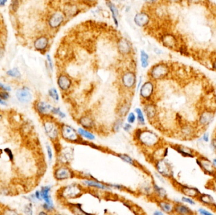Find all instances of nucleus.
Instances as JSON below:
<instances>
[{
  "mask_svg": "<svg viewBox=\"0 0 216 215\" xmlns=\"http://www.w3.org/2000/svg\"><path fill=\"white\" fill-rule=\"evenodd\" d=\"M135 137L140 145L150 149L158 146L160 141L156 133L146 129H138L135 133Z\"/></svg>",
  "mask_w": 216,
  "mask_h": 215,
  "instance_id": "f257e3e1",
  "label": "nucleus"
},
{
  "mask_svg": "<svg viewBox=\"0 0 216 215\" xmlns=\"http://www.w3.org/2000/svg\"><path fill=\"white\" fill-rule=\"evenodd\" d=\"M60 135L63 140L70 143H78L81 140V137L77 130L69 124H61L60 125Z\"/></svg>",
  "mask_w": 216,
  "mask_h": 215,
  "instance_id": "f03ea898",
  "label": "nucleus"
},
{
  "mask_svg": "<svg viewBox=\"0 0 216 215\" xmlns=\"http://www.w3.org/2000/svg\"><path fill=\"white\" fill-rule=\"evenodd\" d=\"M44 129L49 139L56 141L60 135V125L53 119H46L43 123Z\"/></svg>",
  "mask_w": 216,
  "mask_h": 215,
  "instance_id": "7ed1b4c3",
  "label": "nucleus"
},
{
  "mask_svg": "<svg viewBox=\"0 0 216 215\" xmlns=\"http://www.w3.org/2000/svg\"><path fill=\"white\" fill-rule=\"evenodd\" d=\"M169 67L166 63L161 62L152 67L149 76L152 80H160L166 78L169 74Z\"/></svg>",
  "mask_w": 216,
  "mask_h": 215,
  "instance_id": "20e7f679",
  "label": "nucleus"
},
{
  "mask_svg": "<svg viewBox=\"0 0 216 215\" xmlns=\"http://www.w3.org/2000/svg\"><path fill=\"white\" fill-rule=\"evenodd\" d=\"M196 163L198 167L206 175L214 176L216 173V169L214 167L211 160L206 157L198 155L196 159Z\"/></svg>",
  "mask_w": 216,
  "mask_h": 215,
  "instance_id": "39448f33",
  "label": "nucleus"
},
{
  "mask_svg": "<svg viewBox=\"0 0 216 215\" xmlns=\"http://www.w3.org/2000/svg\"><path fill=\"white\" fill-rule=\"evenodd\" d=\"M82 193V187L77 184H70L65 186L61 191V196L64 199L78 197Z\"/></svg>",
  "mask_w": 216,
  "mask_h": 215,
  "instance_id": "423d86ee",
  "label": "nucleus"
},
{
  "mask_svg": "<svg viewBox=\"0 0 216 215\" xmlns=\"http://www.w3.org/2000/svg\"><path fill=\"white\" fill-rule=\"evenodd\" d=\"M73 172L66 165H61L58 167L54 171L55 178L58 181L68 180L74 177Z\"/></svg>",
  "mask_w": 216,
  "mask_h": 215,
  "instance_id": "0eeeda50",
  "label": "nucleus"
},
{
  "mask_svg": "<svg viewBox=\"0 0 216 215\" xmlns=\"http://www.w3.org/2000/svg\"><path fill=\"white\" fill-rule=\"evenodd\" d=\"M154 84L152 81L145 82L140 88V96L142 100H144L148 102L154 95Z\"/></svg>",
  "mask_w": 216,
  "mask_h": 215,
  "instance_id": "6e6552de",
  "label": "nucleus"
},
{
  "mask_svg": "<svg viewBox=\"0 0 216 215\" xmlns=\"http://www.w3.org/2000/svg\"><path fill=\"white\" fill-rule=\"evenodd\" d=\"M156 167L158 173L161 174V175L166 177H169L171 175L172 169L171 165L166 159L162 158L158 160Z\"/></svg>",
  "mask_w": 216,
  "mask_h": 215,
  "instance_id": "1a4fd4ad",
  "label": "nucleus"
},
{
  "mask_svg": "<svg viewBox=\"0 0 216 215\" xmlns=\"http://www.w3.org/2000/svg\"><path fill=\"white\" fill-rule=\"evenodd\" d=\"M136 74L133 71H126L122 76V85L127 89H131V88L134 87L136 83Z\"/></svg>",
  "mask_w": 216,
  "mask_h": 215,
  "instance_id": "9d476101",
  "label": "nucleus"
},
{
  "mask_svg": "<svg viewBox=\"0 0 216 215\" xmlns=\"http://www.w3.org/2000/svg\"><path fill=\"white\" fill-rule=\"evenodd\" d=\"M214 118V112L212 110L207 109L203 111L199 116L198 122L202 127H206L210 125Z\"/></svg>",
  "mask_w": 216,
  "mask_h": 215,
  "instance_id": "9b49d317",
  "label": "nucleus"
},
{
  "mask_svg": "<svg viewBox=\"0 0 216 215\" xmlns=\"http://www.w3.org/2000/svg\"><path fill=\"white\" fill-rule=\"evenodd\" d=\"M58 85L59 89L63 92L68 91L72 86V80L68 75L65 74H61L57 80Z\"/></svg>",
  "mask_w": 216,
  "mask_h": 215,
  "instance_id": "f8f14e48",
  "label": "nucleus"
},
{
  "mask_svg": "<svg viewBox=\"0 0 216 215\" xmlns=\"http://www.w3.org/2000/svg\"><path fill=\"white\" fill-rule=\"evenodd\" d=\"M180 192L185 196L192 197L195 199H197L198 196L201 193L198 188L190 187L186 185H180Z\"/></svg>",
  "mask_w": 216,
  "mask_h": 215,
  "instance_id": "ddd939ff",
  "label": "nucleus"
},
{
  "mask_svg": "<svg viewBox=\"0 0 216 215\" xmlns=\"http://www.w3.org/2000/svg\"><path fill=\"white\" fill-rule=\"evenodd\" d=\"M197 199L202 204L204 205L208 208H210L213 210H216V203L214 197L211 195L206 193H200Z\"/></svg>",
  "mask_w": 216,
  "mask_h": 215,
  "instance_id": "4468645a",
  "label": "nucleus"
},
{
  "mask_svg": "<svg viewBox=\"0 0 216 215\" xmlns=\"http://www.w3.org/2000/svg\"><path fill=\"white\" fill-rule=\"evenodd\" d=\"M64 22V16L60 12H56L50 17L48 23L51 28L56 29Z\"/></svg>",
  "mask_w": 216,
  "mask_h": 215,
  "instance_id": "2eb2a0df",
  "label": "nucleus"
},
{
  "mask_svg": "<svg viewBox=\"0 0 216 215\" xmlns=\"http://www.w3.org/2000/svg\"><path fill=\"white\" fill-rule=\"evenodd\" d=\"M174 148L177 153H179L181 155L185 157L194 158L196 156H197V155L196 154V151L194 150V149H192L187 146H185L183 145H175L174 146Z\"/></svg>",
  "mask_w": 216,
  "mask_h": 215,
  "instance_id": "dca6fc26",
  "label": "nucleus"
},
{
  "mask_svg": "<svg viewBox=\"0 0 216 215\" xmlns=\"http://www.w3.org/2000/svg\"><path fill=\"white\" fill-rule=\"evenodd\" d=\"M52 106L44 102V101H39L35 104V109L38 113L43 116H47L49 113H51Z\"/></svg>",
  "mask_w": 216,
  "mask_h": 215,
  "instance_id": "f3484780",
  "label": "nucleus"
},
{
  "mask_svg": "<svg viewBox=\"0 0 216 215\" xmlns=\"http://www.w3.org/2000/svg\"><path fill=\"white\" fill-rule=\"evenodd\" d=\"M150 20L149 15L145 12H140L135 16L134 22L139 27H145L149 24Z\"/></svg>",
  "mask_w": 216,
  "mask_h": 215,
  "instance_id": "a211bd4d",
  "label": "nucleus"
},
{
  "mask_svg": "<svg viewBox=\"0 0 216 215\" xmlns=\"http://www.w3.org/2000/svg\"><path fill=\"white\" fill-rule=\"evenodd\" d=\"M16 96L20 102L22 103H28L32 100V96L28 88H23L18 90L16 93Z\"/></svg>",
  "mask_w": 216,
  "mask_h": 215,
  "instance_id": "6ab92c4d",
  "label": "nucleus"
},
{
  "mask_svg": "<svg viewBox=\"0 0 216 215\" xmlns=\"http://www.w3.org/2000/svg\"><path fill=\"white\" fill-rule=\"evenodd\" d=\"M118 50L123 55L128 54L132 51L131 44L126 39L122 38L118 42Z\"/></svg>",
  "mask_w": 216,
  "mask_h": 215,
  "instance_id": "aec40b11",
  "label": "nucleus"
},
{
  "mask_svg": "<svg viewBox=\"0 0 216 215\" xmlns=\"http://www.w3.org/2000/svg\"><path fill=\"white\" fill-rule=\"evenodd\" d=\"M174 213L181 215H189L195 214V213L188 206L180 203L174 204Z\"/></svg>",
  "mask_w": 216,
  "mask_h": 215,
  "instance_id": "412c9836",
  "label": "nucleus"
},
{
  "mask_svg": "<svg viewBox=\"0 0 216 215\" xmlns=\"http://www.w3.org/2000/svg\"><path fill=\"white\" fill-rule=\"evenodd\" d=\"M82 182L87 187H94L98 189H101V190H108V189H110L109 185L108 186L107 185H105L104 184H103L100 182H98L97 181L92 180V179H84L82 181Z\"/></svg>",
  "mask_w": 216,
  "mask_h": 215,
  "instance_id": "4be33fe9",
  "label": "nucleus"
},
{
  "mask_svg": "<svg viewBox=\"0 0 216 215\" xmlns=\"http://www.w3.org/2000/svg\"><path fill=\"white\" fill-rule=\"evenodd\" d=\"M158 205L162 212L168 214L174 213V204L171 202L165 200V199H161L159 201Z\"/></svg>",
  "mask_w": 216,
  "mask_h": 215,
  "instance_id": "5701e85b",
  "label": "nucleus"
},
{
  "mask_svg": "<svg viewBox=\"0 0 216 215\" xmlns=\"http://www.w3.org/2000/svg\"><path fill=\"white\" fill-rule=\"evenodd\" d=\"M51 189V187L49 186V185L44 186L41 188V194L42 199H43L45 203H46L50 206H54L53 200H52L51 197V195H50Z\"/></svg>",
  "mask_w": 216,
  "mask_h": 215,
  "instance_id": "b1692460",
  "label": "nucleus"
},
{
  "mask_svg": "<svg viewBox=\"0 0 216 215\" xmlns=\"http://www.w3.org/2000/svg\"><path fill=\"white\" fill-rule=\"evenodd\" d=\"M162 42L166 47H169V48H173L174 47H176V39L175 37L171 34H166L163 36H162L161 38Z\"/></svg>",
  "mask_w": 216,
  "mask_h": 215,
  "instance_id": "393cba45",
  "label": "nucleus"
},
{
  "mask_svg": "<svg viewBox=\"0 0 216 215\" xmlns=\"http://www.w3.org/2000/svg\"><path fill=\"white\" fill-rule=\"evenodd\" d=\"M48 39L45 36H41L34 42V47L38 50H43L48 46Z\"/></svg>",
  "mask_w": 216,
  "mask_h": 215,
  "instance_id": "a878e982",
  "label": "nucleus"
},
{
  "mask_svg": "<svg viewBox=\"0 0 216 215\" xmlns=\"http://www.w3.org/2000/svg\"><path fill=\"white\" fill-rule=\"evenodd\" d=\"M144 111L148 119L150 120L153 119L156 115V108L153 104L147 103L144 106Z\"/></svg>",
  "mask_w": 216,
  "mask_h": 215,
  "instance_id": "bb28decb",
  "label": "nucleus"
},
{
  "mask_svg": "<svg viewBox=\"0 0 216 215\" xmlns=\"http://www.w3.org/2000/svg\"><path fill=\"white\" fill-rule=\"evenodd\" d=\"M79 123L82 125V127L87 129H90L93 128L94 126V121L91 117L89 116H84L79 119Z\"/></svg>",
  "mask_w": 216,
  "mask_h": 215,
  "instance_id": "cd10ccee",
  "label": "nucleus"
},
{
  "mask_svg": "<svg viewBox=\"0 0 216 215\" xmlns=\"http://www.w3.org/2000/svg\"><path fill=\"white\" fill-rule=\"evenodd\" d=\"M77 131L80 136V137L85 138L86 140L89 141H93L96 139L95 135L91 133L90 131H88L87 129H85L84 128H79L77 129Z\"/></svg>",
  "mask_w": 216,
  "mask_h": 215,
  "instance_id": "c85d7f7f",
  "label": "nucleus"
},
{
  "mask_svg": "<svg viewBox=\"0 0 216 215\" xmlns=\"http://www.w3.org/2000/svg\"><path fill=\"white\" fill-rule=\"evenodd\" d=\"M106 4L111 10V12L112 14V19L114 20V23H115L116 26L118 27V21L117 19V17L118 15V11L117 10V8H116V6H114V5L111 2H110L109 0V1H107Z\"/></svg>",
  "mask_w": 216,
  "mask_h": 215,
  "instance_id": "c756f323",
  "label": "nucleus"
},
{
  "mask_svg": "<svg viewBox=\"0 0 216 215\" xmlns=\"http://www.w3.org/2000/svg\"><path fill=\"white\" fill-rule=\"evenodd\" d=\"M135 112L136 113L137 120L138 121V123L141 125H145V116H144V113L143 110L141 108L137 107L135 109Z\"/></svg>",
  "mask_w": 216,
  "mask_h": 215,
  "instance_id": "7c9ffc66",
  "label": "nucleus"
},
{
  "mask_svg": "<svg viewBox=\"0 0 216 215\" xmlns=\"http://www.w3.org/2000/svg\"><path fill=\"white\" fill-rule=\"evenodd\" d=\"M153 189L154 192L156 193V194L161 199H164L167 196V193L165 189L160 186H159L158 185H157L156 184L154 183L153 184Z\"/></svg>",
  "mask_w": 216,
  "mask_h": 215,
  "instance_id": "2f4dec72",
  "label": "nucleus"
},
{
  "mask_svg": "<svg viewBox=\"0 0 216 215\" xmlns=\"http://www.w3.org/2000/svg\"><path fill=\"white\" fill-rule=\"evenodd\" d=\"M182 134L186 137H190L194 135L195 129L190 125H186L183 126L181 129Z\"/></svg>",
  "mask_w": 216,
  "mask_h": 215,
  "instance_id": "473e14b6",
  "label": "nucleus"
},
{
  "mask_svg": "<svg viewBox=\"0 0 216 215\" xmlns=\"http://www.w3.org/2000/svg\"><path fill=\"white\" fill-rule=\"evenodd\" d=\"M141 65L143 68H146L149 66V55L144 51L141 50Z\"/></svg>",
  "mask_w": 216,
  "mask_h": 215,
  "instance_id": "72a5a7b5",
  "label": "nucleus"
},
{
  "mask_svg": "<svg viewBox=\"0 0 216 215\" xmlns=\"http://www.w3.org/2000/svg\"><path fill=\"white\" fill-rule=\"evenodd\" d=\"M119 157V158H120L123 161H124V162L130 164L131 165H135V161L133 160V159L130 157L129 155H126V154H119L118 155Z\"/></svg>",
  "mask_w": 216,
  "mask_h": 215,
  "instance_id": "f704fd0d",
  "label": "nucleus"
},
{
  "mask_svg": "<svg viewBox=\"0 0 216 215\" xmlns=\"http://www.w3.org/2000/svg\"><path fill=\"white\" fill-rule=\"evenodd\" d=\"M48 94L49 97L51 98L53 100L56 101V102H58L59 100V96L58 94V92L57 90L55 88H52L48 91Z\"/></svg>",
  "mask_w": 216,
  "mask_h": 215,
  "instance_id": "c9c22d12",
  "label": "nucleus"
},
{
  "mask_svg": "<svg viewBox=\"0 0 216 215\" xmlns=\"http://www.w3.org/2000/svg\"><path fill=\"white\" fill-rule=\"evenodd\" d=\"M51 113L54 115L58 116L61 119H64L66 117V113L61 110L60 108L59 107H53L52 109Z\"/></svg>",
  "mask_w": 216,
  "mask_h": 215,
  "instance_id": "e433bc0d",
  "label": "nucleus"
},
{
  "mask_svg": "<svg viewBox=\"0 0 216 215\" xmlns=\"http://www.w3.org/2000/svg\"><path fill=\"white\" fill-rule=\"evenodd\" d=\"M126 121L127 122H128L131 124H134L135 122V121H137V116H136V113L133 112H130L128 113V115H127V118H126Z\"/></svg>",
  "mask_w": 216,
  "mask_h": 215,
  "instance_id": "4c0bfd02",
  "label": "nucleus"
},
{
  "mask_svg": "<svg viewBox=\"0 0 216 215\" xmlns=\"http://www.w3.org/2000/svg\"><path fill=\"white\" fill-rule=\"evenodd\" d=\"M7 74L8 75L10 76V77L15 78H20V73L17 68H14L8 71Z\"/></svg>",
  "mask_w": 216,
  "mask_h": 215,
  "instance_id": "58836bf2",
  "label": "nucleus"
},
{
  "mask_svg": "<svg viewBox=\"0 0 216 215\" xmlns=\"http://www.w3.org/2000/svg\"><path fill=\"white\" fill-rule=\"evenodd\" d=\"M181 201L185 203L189 204L190 205L194 206L196 204V202L195 201V199H193L192 197H190L188 196H183L181 197Z\"/></svg>",
  "mask_w": 216,
  "mask_h": 215,
  "instance_id": "ea45409f",
  "label": "nucleus"
},
{
  "mask_svg": "<svg viewBox=\"0 0 216 215\" xmlns=\"http://www.w3.org/2000/svg\"><path fill=\"white\" fill-rule=\"evenodd\" d=\"M123 122L121 119L117 120L113 125V130L116 132L119 131L123 126Z\"/></svg>",
  "mask_w": 216,
  "mask_h": 215,
  "instance_id": "a19ab883",
  "label": "nucleus"
},
{
  "mask_svg": "<svg viewBox=\"0 0 216 215\" xmlns=\"http://www.w3.org/2000/svg\"><path fill=\"white\" fill-rule=\"evenodd\" d=\"M46 149H47V157H48V159L49 161H51L53 160V151L51 149V147L49 145H47L46 146Z\"/></svg>",
  "mask_w": 216,
  "mask_h": 215,
  "instance_id": "79ce46f5",
  "label": "nucleus"
},
{
  "mask_svg": "<svg viewBox=\"0 0 216 215\" xmlns=\"http://www.w3.org/2000/svg\"><path fill=\"white\" fill-rule=\"evenodd\" d=\"M198 213L202 215H212V212H210L208 210L202 208H200L198 209Z\"/></svg>",
  "mask_w": 216,
  "mask_h": 215,
  "instance_id": "37998d69",
  "label": "nucleus"
},
{
  "mask_svg": "<svg viewBox=\"0 0 216 215\" xmlns=\"http://www.w3.org/2000/svg\"><path fill=\"white\" fill-rule=\"evenodd\" d=\"M132 128V125L131 124L128 123V122H127V123H125L123 124V129L124 131L126 132H129Z\"/></svg>",
  "mask_w": 216,
  "mask_h": 215,
  "instance_id": "c03bdc74",
  "label": "nucleus"
},
{
  "mask_svg": "<svg viewBox=\"0 0 216 215\" xmlns=\"http://www.w3.org/2000/svg\"><path fill=\"white\" fill-rule=\"evenodd\" d=\"M4 151H5V152L6 154H8V157H9V158H10V160L11 161H12L13 160H14V155H13L12 151H11L10 149H9V148H5V149H4Z\"/></svg>",
  "mask_w": 216,
  "mask_h": 215,
  "instance_id": "a18cd8bd",
  "label": "nucleus"
},
{
  "mask_svg": "<svg viewBox=\"0 0 216 215\" xmlns=\"http://www.w3.org/2000/svg\"><path fill=\"white\" fill-rule=\"evenodd\" d=\"M202 140L204 141V142L208 143L209 141L210 140V137H209V134L208 133H205L203 134L202 135Z\"/></svg>",
  "mask_w": 216,
  "mask_h": 215,
  "instance_id": "49530a36",
  "label": "nucleus"
},
{
  "mask_svg": "<svg viewBox=\"0 0 216 215\" xmlns=\"http://www.w3.org/2000/svg\"><path fill=\"white\" fill-rule=\"evenodd\" d=\"M20 0H14V2H13V3H12V8L14 11L16 10L18 8V6L20 5Z\"/></svg>",
  "mask_w": 216,
  "mask_h": 215,
  "instance_id": "de8ad7c7",
  "label": "nucleus"
},
{
  "mask_svg": "<svg viewBox=\"0 0 216 215\" xmlns=\"http://www.w3.org/2000/svg\"><path fill=\"white\" fill-rule=\"evenodd\" d=\"M0 98L3 100H6L9 98V95L6 92H0Z\"/></svg>",
  "mask_w": 216,
  "mask_h": 215,
  "instance_id": "09e8293b",
  "label": "nucleus"
},
{
  "mask_svg": "<svg viewBox=\"0 0 216 215\" xmlns=\"http://www.w3.org/2000/svg\"><path fill=\"white\" fill-rule=\"evenodd\" d=\"M0 88H2V90H3L4 91H11V88L10 86H6L4 84L0 82Z\"/></svg>",
  "mask_w": 216,
  "mask_h": 215,
  "instance_id": "8fccbe9b",
  "label": "nucleus"
},
{
  "mask_svg": "<svg viewBox=\"0 0 216 215\" xmlns=\"http://www.w3.org/2000/svg\"><path fill=\"white\" fill-rule=\"evenodd\" d=\"M211 146L213 150L215 151L216 153V137L212 138V140H211Z\"/></svg>",
  "mask_w": 216,
  "mask_h": 215,
  "instance_id": "3c124183",
  "label": "nucleus"
},
{
  "mask_svg": "<svg viewBox=\"0 0 216 215\" xmlns=\"http://www.w3.org/2000/svg\"><path fill=\"white\" fill-rule=\"evenodd\" d=\"M142 77H141L139 78V81H138V83L137 88H136V92H138V91L140 90V88H141V87L142 86Z\"/></svg>",
  "mask_w": 216,
  "mask_h": 215,
  "instance_id": "603ef678",
  "label": "nucleus"
},
{
  "mask_svg": "<svg viewBox=\"0 0 216 215\" xmlns=\"http://www.w3.org/2000/svg\"><path fill=\"white\" fill-rule=\"evenodd\" d=\"M25 213L32 214V207H31V206H27L26 207H25Z\"/></svg>",
  "mask_w": 216,
  "mask_h": 215,
  "instance_id": "864d4df0",
  "label": "nucleus"
},
{
  "mask_svg": "<svg viewBox=\"0 0 216 215\" xmlns=\"http://www.w3.org/2000/svg\"><path fill=\"white\" fill-rule=\"evenodd\" d=\"M47 61H48V62H49V68L51 69V70H53V62H52V60L51 59L49 55H47Z\"/></svg>",
  "mask_w": 216,
  "mask_h": 215,
  "instance_id": "5fc2aeb1",
  "label": "nucleus"
},
{
  "mask_svg": "<svg viewBox=\"0 0 216 215\" xmlns=\"http://www.w3.org/2000/svg\"><path fill=\"white\" fill-rule=\"evenodd\" d=\"M35 197H36V199H37L38 200H42V197H41V191H37L35 193Z\"/></svg>",
  "mask_w": 216,
  "mask_h": 215,
  "instance_id": "6e6d98bb",
  "label": "nucleus"
},
{
  "mask_svg": "<svg viewBox=\"0 0 216 215\" xmlns=\"http://www.w3.org/2000/svg\"><path fill=\"white\" fill-rule=\"evenodd\" d=\"M109 186L116 188V189H118V190H121V189H122V188H123V187L121 185H118V184H111V185H109Z\"/></svg>",
  "mask_w": 216,
  "mask_h": 215,
  "instance_id": "4d7b16f0",
  "label": "nucleus"
},
{
  "mask_svg": "<svg viewBox=\"0 0 216 215\" xmlns=\"http://www.w3.org/2000/svg\"><path fill=\"white\" fill-rule=\"evenodd\" d=\"M154 215H163L164 214V212H162V211H156L154 213H153Z\"/></svg>",
  "mask_w": 216,
  "mask_h": 215,
  "instance_id": "13d9d810",
  "label": "nucleus"
},
{
  "mask_svg": "<svg viewBox=\"0 0 216 215\" xmlns=\"http://www.w3.org/2000/svg\"><path fill=\"white\" fill-rule=\"evenodd\" d=\"M7 2V0H0V6H3Z\"/></svg>",
  "mask_w": 216,
  "mask_h": 215,
  "instance_id": "bf43d9fd",
  "label": "nucleus"
},
{
  "mask_svg": "<svg viewBox=\"0 0 216 215\" xmlns=\"http://www.w3.org/2000/svg\"><path fill=\"white\" fill-rule=\"evenodd\" d=\"M0 104L5 106V105H6V103L5 102V101L3 99H2V98H0Z\"/></svg>",
  "mask_w": 216,
  "mask_h": 215,
  "instance_id": "052dcab7",
  "label": "nucleus"
},
{
  "mask_svg": "<svg viewBox=\"0 0 216 215\" xmlns=\"http://www.w3.org/2000/svg\"><path fill=\"white\" fill-rule=\"evenodd\" d=\"M168 1L169 2H171V3H178V2H181L182 0H168Z\"/></svg>",
  "mask_w": 216,
  "mask_h": 215,
  "instance_id": "680f3d73",
  "label": "nucleus"
},
{
  "mask_svg": "<svg viewBox=\"0 0 216 215\" xmlns=\"http://www.w3.org/2000/svg\"><path fill=\"white\" fill-rule=\"evenodd\" d=\"M212 68H213V69L215 70V71H216V59L214 61V62H213V64H212Z\"/></svg>",
  "mask_w": 216,
  "mask_h": 215,
  "instance_id": "e2e57ef3",
  "label": "nucleus"
},
{
  "mask_svg": "<svg viewBox=\"0 0 216 215\" xmlns=\"http://www.w3.org/2000/svg\"><path fill=\"white\" fill-rule=\"evenodd\" d=\"M212 163H213V165H214V167L215 168V169H216V158H214L213 160H212Z\"/></svg>",
  "mask_w": 216,
  "mask_h": 215,
  "instance_id": "0e129e2a",
  "label": "nucleus"
},
{
  "mask_svg": "<svg viewBox=\"0 0 216 215\" xmlns=\"http://www.w3.org/2000/svg\"><path fill=\"white\" fill-rule=\"evenodd\" d=\"M84 1H85V2H93V1H94V0H84Z\"/></svg>",
  "mask_w": 216,
  "mask_h": 215,
  "instance_id": "69168bd1",
  "label": "nucleus"
},
{
  "mask_svg": "<svg viewBox=\"0 0 216 215\" xmlns=\"http://www.w3.org/2000/svg\"><path fill=\"white\" fill-rule=\"evenodd\" d=\"M46 214L47 213H45V212H41V213H39V214Z\"/></svg>",
  "mask_w": 216,
  "mask_h": 215,
  "instance_id": "338daca9",
  "label": "nucleus"
}]
</instances>
